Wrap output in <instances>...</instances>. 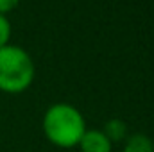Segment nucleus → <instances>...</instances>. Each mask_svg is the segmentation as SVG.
Here are the masks:
<instances>
[{"label": "nucleus", "mask_w": 154, "mask_h": 152, "mask_svg": "<svg viewBox=\"0 0 154 152\" xmlns=\"http://www.w3.org/2000/svg\"><path fill=\"white\" fill-rule=\"evenodd\" d=\"M43 134L59 149H74L79 145L86 127L84 116L75 106L66 102L52 104L43 114Z\"/></svg>", "instance_id": "1"}, {"label": "nucleus", "mask_w": 154, "mask_h": 152, "mask_svg": "<svg viewBox=\"0 0 154 152\" xmlns=\"http://www.w3.org/2000/svg\"><path fill=\"white\" fill-rule=\"evenodd\" d=\"M36 66L27 50L16 45L0 48V91L22 93L31 88Z\"/></svg>", "instance_id": "2"}, {"label": "nucleus", "mask_w": 154, "mask_h": 152, "mask_svg": "<svg viewBox=\"0 0 154 152\" xmlns=\"http://www.w3.org/2000/svg\"><path fill=\"white\" fill-rule=\"evenodd\" d=\"M81 152H111L113 143L102 132V129H86L79 145Z\"/></svg>", "instance_id": "3"}, {"label": "nucleus", "mask_w": 154, "mask_h": 152, "mask_svg": "<svg viewBox=\"0 0 154 152\" xmlns=\"http://www.w3.org/2000/svg\"><path fill=\"white\" fill-rule=\"evenodd\" d=\"M122 152H154V141L149 136L138 132L127 138Z\"/></svg>", "instance_id": "4"}, {"label": "nucleus", "mask_w": 154, "mask_h": 152, "mask_svg": "<svg viewBox=\"0 0 154 152\" xmlns=\"http://www.w3.org/2000/svg\"><path fill=\"white\" fill-rule=\"evenodd\" d=\"M102 132L108 136V140L111 143H115V141H120V140H124L127 136V125L120 118H111V120L106 122Z\"/></svg>", "instance_id": "5"}, {"label": "nucleus", "mask_w": 154, "mask_h": 152, "mask_svg": "<svg viewBox=\"0 0 154 152\" xmlns=\"http://www.w3.org/2000/svg\"><path fill=\"white\" fill-rule=\"evenodd\" d=\"M11 39V23L5 14H0V48L9 45Z\"/></svg>", "instance_id": "6"}, {"label": "nucleus", "mask_w": 154, "mask_h": 152, "mask_svg": "<svg viewBox=\"0 0 154 152\" xmlns=\"http://www.w3.org/2000/svg\"><path fill=\"white\" fill-rule=\"evenodd\" d=\"M18 4H20V0H0V14L7 16V13H11Z\"/></svg>", "instance_id": "7"}]
</instances>
